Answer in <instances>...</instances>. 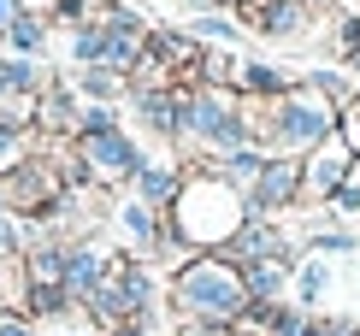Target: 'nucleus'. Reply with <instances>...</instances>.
I'll return each instance as SVG.
<instances>
[{"mask_svg": "<svg viewBox=\"0 0 360 336\" xmlns=\"http://www.w3.org/2000/svg\"><path fill=\"white\" fill-rule=\"evenodd\" d=\"M0 336H36V318L30 313H0Z\"/></svg>", "mask_w": 360, "mask_h": 336, "instance_id": "393cba45", "label": "nucleus"}, {"mask_svg": "<svg viewBox=\"0 0 360 336\" xmlns=\"http://www.w3.org/2000/svg\"><path fill=\"white\" fill-rule=\"evenodd\" d=\"M243 118L254 130V148L278 160H307L313 148H325L342 124V112L325 95H313L307 83H295L283 101H243Z\"/></svg>", "mask_w": 360, "mask_h": 336, "instance_id": "f03ea898", "label": "nucleus"}, {"mask_svg": "<svg viewBox=\"0 0 360 336\" xmlns=\"http://www.w3.org/2000/svg\"><path fill=\"white\" fill-rule=\"evenodd\" d=\"M77 124H83V95L65 77H53L36 95V136L41 142H77Z\"/></svg>", "mask_w": 360, "mask_h": 336, "instance_id": "1a4fd4ad", "label": "nucleus"}, {"mask_svg": "<svg viewBox=\"0 0 360 336\" xmlns=\"http://www.w3.org/2000/svg\"><path fill=\"white\" fill-rule=\"evenodd\" d=\"M166 219L189 254H224L236 242V231L248 224V195L231 189L213 165H189V177H184Z\"/></svg>", "mask_w": 360, "mask_h": 336, "instance_id": "f257e3e1", "label": "nucleus"}, {"mask_svg": "<svg viewBox=\"0 0 360 336\" xmlns=\"http://www.w3.org/2000/svg\"><path fill=\"white\" fill-rule=\"evenodd\" d=\"M184 177H189V165L177 160V154H166V160H148L142 172H136V201L142 207H154V212H172V201H177V189H184Z\"/></svg>", "mask_w": 360, "mask_h": 336, "instance_id": "9b49d317", "label": "nucleus"}, {"mask_svg": "<svg viewBox=\"0 0 360 336\" xmlns=\"http://www.w3.org/2000/svg\"><path fill=\"white\" fill-rule=\"evenodd\" d=\"M302 77H290L283 65H266V59H243V77H236V95L243 101H283Z\"/></svg>", "mask_w": 360, "mask_h": 336, "instance_id": "f8f14e48", "label": "nucleus"}, {"mask_svg": "<svg viewBox=\"0 0 360 336\" xmlns=\"http://www.w3.org/2000/svg\"><path fill=\"white\" fill-rule=\"evenodd\" d=\"M112 219H118V231H124L130 242H136L142 254H154V248H160V236H166V212L142 207L136 195H130V201H118V212H112Z\"/></svg>", "mask_w": 360, "mask_h": 336, "instance_id": "4468645a", "label": "nucleus"}, {"mask_svg": "<svg viewBox=\"0 0 360 336\" xmlns=\"http://www.w3.org/2000/svg\"><path fill=\"white\" fill-rule=\"evenodd\" d=\"M236 336H272V330H260V325H236Z\"/></svg>", "mask_w": 360, "mask_h": 336, "instance_id": "c756f323", "label": "nucleus"}, {"mask_svg": "<svg viewBox=\"0 0 360 336\" xmlns=\"http://www.w3.org/2000/svg\"><path fill=\"white\" fill-rule=\"evenodd\" d=\"M53 336H95V330H83V325H65V330H53Z\"/></svg>", "mask_w": 360, "mask_h": 336, "instance_id": "7c9ffc66", "label": "nucleus"}, {"mask_svg": "<svg viewBox=\"0 0 360 336\" xmlns=\"http://www.w3.org/2000/svg\"><path fill=\"white\" fill-rule=\"evenodd\" d=\"M302 83L313 89V95H325L337 112H349V101L360 95V83H354V77H342V71H325V65H319V71H302Z\"/></svg>", "mask_w": 360, "mask_h": 336, "instance_id": "a211bd4d", "label": "nucleus"}, {"mask_svg": "<svg viewBox=\"0 0 360 336\" xmlns=\"http://www.w3.org/2000/svg\"><path fill=\"white\" fill-rule=\"evenodd\" d=\"M313 336H360V318H313Z\"/></svg>", "mask_w": 360, "mask_h": 336, "instance_id": "b1692460", "label": "nucleus"}, {"mask_svg": "<svg viewBox=\"0 0 360 336\" xmlns=\"http://www.w3.org/2000/svg\"><path fill=\"white\" fill-rule=\"evenodd\" d=\"M337 136H342V142H349V154L360 160V95L349 101V112H342V124H337Z\"/></svg>", "mask_w": 360, "mask_h": 336, "instance_id": "5701e85b", "label": "nucleus"}, {"mask_svg": "<svg viewBox=\"0 0 360 336\" xmlns=\"http://www.w3.org/2000/svg\"><path fill=\"white\" fill-rule=\"evenodd\" d=\"M219 6H231V12H236V6H248V0H219Z\"/></svg>", "mask_w": 360, "mask_h": 336, "instance_id": "473e14b6", "label": "nucleus"}, {"mask_svg": "<svg viewBox=\"0 0 360 336\" xmlns=\"http://www.w3.org/2000/svg\"><path fill=\"white\" fill-rule=\"evenodd\" d=\"M130 112L160 148H177V118H184V89H130Z\"/></svg>", "mask_w": 360, "mask_h": 336, "instance_id": "9d476101", "label": "nucleus"}, {"mask_svg": "<svg viewBox=\"0 0 360 336\" xmlns=\"http://www.w3.org/2000/svg\"><path fill=\"white\" fill-rule=\"evenodd\" d=\"M48 41H53V24L41 18V12H24V18L6 30V48H0V53H18V59H41V53H48Z\"/></svg>", "mask_w": 360, "mask_h": 336, "instance_id": "2eb2a0df", "label": "nucleus"}, {"mask_svg": "<svg viewBox=\"0 0 360 336\" xmlns=\"http://www.w3.org/2000/svg\"><path fill=\"white\" fill-rule=\"evenodd\" d=\"M224 259H231V266H266V259H283V266H302V259H295V242L278 231V219H248L243 231H236V242L231 248H224Z\"/></svg>", "mask_w": 360, "mask_h": 336, "instance_id": "6e6552de", "label": "nucleus"}, {"mask_svg": "<svg viewBox=\"0 0 360 336\" xmlns=\"http://www.w3.org/2000/svg\"><path fill=\"white\" fill-rule=\"evenodd\" d=\"M337 53L342 59L360 53V12H342V18H337Z\"/></svg>", "mask_w": 360, "mask_h": 336, "instance_id": "4be33fe9", "label": "nucleus"}, {"mask_svg": "<svg viewBox=\"0 0 360 336\" xmlns=\"http://www.w3.org/2000/svg\"><path fill=\"white\" fill-rule=\"evenodd\" d=\"M307 248L319 254V259H325V254H354V248H360V236H354V231H319Z\"/></svg>", "mask_w": 360, "mask_h": 336, "instance_id": "412c9836", "label": "nucleus"}, {"mask_svg": "<svg viewBox=\"0 0 360 336\" xmlns=\"http://www.w3.org/2000/svg\"><path fill=\"white\" fill-rule=\"evenodd\" d=\"M172 307L184 313V325H243L248 318L243 266H231L224 254H189L172 271Z\"/></svg>", "mask_w": 360, "mask_h": 336, "instance_id": "7ed1b4c3", "label": "nucleus"}, {"mask_svg": "<svg viewBox=\"0 0 360 336\" xmlns=\"http://www.w3.org/2000/svg\"><path fill=\"white\" fill-rule=\"evenodd\" d=\"M36 148H41V136L30 130V124L0 118V177H12L18 165H30V160H36Z\"/></svg>", "mask_w": 360, "mask_h": 336, "instance_id": "dca6fc26", "label": "nucleus"}, {"mask_svg": "<svg viewBox=\"0 0 360 336\" xmlns=\"http://www.w3.org/2000/svg\"><path fill=\"white\" fill-rule=\"evenodd\" d=\"M325 289H331V266H325V259L319 254H313V259H302V266H295V307H319V301H325Z\"/></svg>", "mask_w": 360, "mask_h": 336, "instance_id": "f3484780", "label": "nucleus"}, {"mask_svg": "<svg viewBox=\"0 0 360 336\" xmlns=\"http://www.w3.org/2000/svg\"><path fill=\"white\" fill-rule=\"evenodd\" d=\"M184 6H195V12H213V6H219V0H184Z\"/></svg>", "mask_w": 360, "mask_h": 336, "instance_id": "2f4dec72", "label": "nucleus"}, {"mask_svg": "<svg viewBox=\"0 0 360 336\" xmlns=\"http://www.w3.org/2000/svg\"><path fill=\"white\" fill-rule=\"evenodd\" d=\"M195 36H213V48H236V36H243V24H236V12L231 18H224V12H201V18H195Z\"/></svg>", "mask_w": 360, "mask_h": 336, "instance_id": "6ab92c4d", "label": "nucleus"}, {"mask_svg": "<svg viewBox=\"0 0 360 336\" xmlns=\"http://www.w3.org/2000/svg\"><path fill=\"white\" fill-rule=\"evenodd\" d=\"M24 12H30V6H24V0H0V48H6V30H12V24H18V18H24Z\"/></svg>", "mask_w": 360, "mask_h": 336, "instance_id": "a878e982", "label": "nucleus"}, {"mask_svg": "<svg viewBox=\"0 0 360 336\" xmlns=\"http://www.w3.org/2000/svg\"><path fill=\"white\" fill-rule=\"evenodd\" d=\"M107 336H148V325H142V318H130V325H118V330H107Z\"/></svg>", "mask_w": 360, "mask_h": 336, "instance_id": "cd10ccee", "label": "nucleus"}, {"mask_svg": "<svg viewBox=\"0 0 360 336\" xmlns=\"http://www.w3.org/2000/svg\"><path fill=\"white\" fill-rule=\"evenodd\" d=\"M112 130H124V124H118V106H83L77 142H95V136H112Z\"/></svg>", "mask_w": 360, "mask_h": 336, "instance_id": "aec40b11", "label": "nucleus"}, {"mask_svg": "<svg viewBox=\"0 0 360 336\" xmlns=\"http://www.w3.org/2000/svg\"><path fill=\"white\" fill-rule=\"evenodd\" d=\"M184 336H236V325H184Z\"/></svg>", "mask_w": 360, "mask_h": 336, "instance_id": "bb28decb", "label": "nucleus"}, {"mask_svg": "<svg viewBox=\"0 0 360 336\" xmlns=\"http://www.w3.org/2000/svg\"><path fill=\"white\" fill-rule=\"evenodd\" d=\"M77 154H83L89 183H95V189H130L136 172L148 165L142 142H136L130 130H112V136H95V142H77Z\"/></svg>", "mask_w": 360, "mask_h": 336, "instance_id": "20e7f679", "label": "nucleus"}, {"mask_svg": "<svg viewBox=\"0 0 360 336\" xmlns=\"http://www.w3.org/2000/svg\"><path fill=\"white\" fill-rule=\"evenodd\" d=\"M307 6H313V12L325 18V12H337V0H307Z\"/></svg>", "mask_w": 360, "mask_h": 336, "instance_id": "c85d7f7f", "label": "nucleus"}, {"mask_svg": "<svg viewBox=\"0 0 360 336\" xmlns=\"http://www.w3.org/2000/svg\"><path fill=\"white\" fill-rule=\"evenodd\" d=\"M354 154L342 136H331L325 148H313V154L302 160V207H331V195L342 189V183L354 177Z\"/></svg>", "mask_w": 360, "mask_h": 336, "instance_id": "423d86ee", "label": "nucleus"}, {"mask_svg": "<svg viewBox=\"0 0 360 336\" xmlns=\"http://www.w3.org/2000/svg\"><path fill=\"white\" fill-rule=\"evenodd\" d=\"M236 24L266 36V41H302L319 24V12L307 0H248V6H236Z\"/></svg>", "mask_w": 360, "mask_h": 336, "instance_id": "39448f33", "label": "nucleus"}, {"mask_svg": "<svg viewBox=\"0 0 360 336\" xmlns=\"http://www.w3.org/2000/svg\"><path fill=\"white\" fill-rule=\"evenodd\" d=\"M302 207V160H266L260 183L248 189V219H278V212Z\"/></svg>", "mask_w": 360, "mask_h": 336, "instance_id": "0eeeda50", "label": "nucleus"}, {"mask_svg": "<svg viewBox=\"0 0 360 336\" xmlns=\"http://www.w3.org/2000/svg\"><path fill=\"white\" fill-rule=\"evenodd\" d=\"M65 83L77 89L89 106H124L130 101V77H118V71H107V65H83V71H71Z\"/></svg>", "mask_w": 360, "mask_h": 336, "instance_id": "ddd939ff", "label": "nucleus"}]
</instances>
